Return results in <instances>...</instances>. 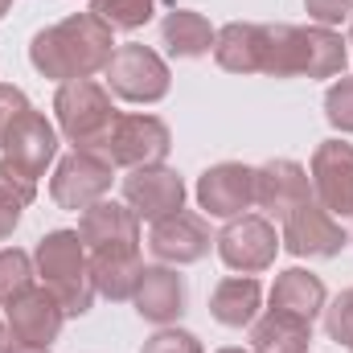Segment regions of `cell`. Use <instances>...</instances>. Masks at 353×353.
<instances>
[{"mask_svg": "<svg viewBox=\"0 0 353 353\" xmlns=\"http://www.w3.org/2000/svg\"><path fill=\"white\" fill-rule=\"evenodd\" d=\"M115 54V29L103 25L94 12H74L41 33H33L29 41V62L41 79L74 83V79H94L99 70H107Z\"/></svg>", "mask_w": 353, "mask_h": 353, "instance_id": "1", "label": "cell"}, {"mask_svg": "<svg viewBox=\"0 0 353 353\" xmlns=\"http://www.w3.org/2000/svg\"><path fill=\"white\" fill-rule=\"evenodd\" d=\"M33 267L41 283L58 296L66 316H87L94 304V279H90V251L83 247L79 230H50L33 251Z\"/></svg>", "mask_w": 353, "mask_h": 353, "instance_id": "2", "label": "cell"}, {"mask_svg": "<svg viewBox=\"0 0 353 353\" xmlns=\"http://www.w3.org/2000/svg\"><path fill=\"white\" fill-rule=\"evenodd\" d=\"M54 115H58V132L74 144V148H87L99 152V144L107 140L111 123H115V103H111V90L94 79H74V83H62L54 94Z\"/></svg>", "mask_w": 353, "mask_h": 353, "instance_id": "3", "label": "cell"}, {"mask_svg": "<svg viewBox=\"0 0 353 353\" xmlns=\"http://www.w3.org/2000/svg\"><path fill=\"white\" fill-rule=\"evenodd\" d=\"M169 148H173V136L165 119L148 111H128V115H115L107 140L99 144V157H107L115 169H144V165H165Z\"/></svg>", "mask_w": 353, "mask_h": 353, "instance_id": "4", "label": "cell"}, {"mask_svg": "<svg viewBox=\"0 0 353 353\" xmlns=\"http://www.w3.org/2000/svg\"><path fill=\"white\" fill-rule=\"evenodd\" d=\"M107 90L123 103H161L173 79H169V62L148 50V46H115L111 62H107Z\"/></svg>", "mask_w": 353, "mask_h": 353, "instance_id": "5", "label": "cell"}, {"mask_svg": "<svg viewBox=\"0 0 353 353\" xmlns=\"http://www.w3.org/2000/svg\"><path fill=\"white\" fill-rule=\"evenodd\" d=\"M111 181H115V165L107 157L74 148V152H66L58 161V169L50 176V197H54V205L83 214V210H90L94 201H103L111 193Z\"/></svg>", "mask_w": 353, "mask_h": 353, "instance_id": "6", "label": "cell"}, {"mask_svg": "<svg viewBox=\"0 0 353 353\" xmlns=\"http://www.w3.org/2000/svg\"><path fill=\"white\" fill-rule=\"evenodd\" d=\"M214 247L222 255V263L230 271H243V275H255L267 271L279 255V234L275 226L267 222L263 214H239L230 218L218 234H214Z\"/></svg>", "mask_w": 353, "mask_h": 353, "instance_id": "7", "label": "cell"}, {"mask_svg": "<svg viewBox=\"0 0 353 353\" xmlns=\"http://www.w3.org/2000/svg\"><path fill=\"white\" fill-rule=\"evenodd\" d=\"M345 243H350V234H345L341 218H333L316 197L296 205L283 218L279 247H288L296 259H337L345 251Z\"/></svg>", "mask_w": 353, "mask_h": 353, "instance_id": "8", "label": "cell"}, {"mask_svg": "<svg viewBox=\"0 0 353 353\" xmlns=\"http://www.w3.org/2000/svg\"><path fill=\"white\" fill-rule=\"evenodd\" d=\"M4 325L12 333V350H50L66 325V308L58 304V296L41 283V288H29L21 300H12L4 308Z\"/></svg>", "mask_w": 353, "mask_h": 353, "instance_id": "9", "label": "cell"}, {"mask_svg": "<svg viewBox=\"0 0 353 353\" xmlns=\"http://www.w3.org/2000/svg\"><path fill=\"white\" fill-rule=\"evenodd\" d=\"M185 181L169 165H144V169H128L123 176V201L136 210V218L144 222H161L169 214L185 210Z\"/></svg>", "mask_w": 353, "mask_h": 353, "instance_id": "10", "label": "cell"}, {"mask_svg": "<svg viewBox=\"0 0 353 353\" xmlns=\"http://www.w3.org/2000/svg\"><path fill=\"white\" fill-rule=\"evenodd\" d=\"M197 205L210 218H222V222L247 214L255 205V169L239 165V161L210 165L205 173L197 176Z\"/></svg>", "mask_w": 353, "mask_h": 353, "instance_id": "11", "label": "cell"}, {"mask_svg": "<svg viewBox=\"0 0 353 353\" xmlns=\"http://www.w3.org/2000/svg\"><path fill=\"white\" fill-rule=\"evenodd\" d=\"M308 176H312V197L333 218H353V144L345 140L316 144Z\"/></svg>", "mask_w": 353, "mask_h": 353, "instance_id": "12", "label": "cell"}, {"mask_svg": "<svg viewBox=\"0 0 353 353\" xmlns=\"http://www.w3.org/2000/svg\"><path fill=\"white\" fill-rule=\"evenodd\" d=\"M148 247L152 255L161 259L165 267H189V263H201L214 247V234L205 226L201 214H169L161 222H152V234H148Z\"/></svg>", "mask_w": 353, "mask_h": 353, "instance_id": "13", "label": "cell"}, {"mask_svg": "<svg viewBox=\"0 0 353 353\" xmlns=\"http://www.w3.org/2000/svg\"><path fill=\"white\" fill-rule=\"evenodd\" d=\"M4 161H12L17 169H25L29 176H46V169L58 161V128L41 115V111H21L17 123L8 128V136L0 140Z\"/></svg>", "mask_w": 353, "mask_h": 353, "instance_id": "14", "label": "cell"}, {"mask_svg": "<svg viewBox=\"0 0 353 353\" xmlns=\"http://www.w3.org/2000/svg\"><path fill=\"white\" fill-rule=\"evenodd\" d=\"M304 201H312V176H308L304 165L279 157V161H267V165L255 169V205L263 214L283 222Z\"/></svg>", "mask_w": 353, "mask_h": 353, "instance_id": "15", "label": "cell"}, {"mask_svg": "<svg viewBox=\"0 0 353 353\" xmlns=\"http://www.w3.org/2000/svg\"><path fill=\"white\" fill-rule=\"evenodd\" d=\"M79 239L87 251H111V247H140V218L123 201H94L79 218Z\"/></svg>", "mask_w": 353, "mask_h": 353, "instance_id": "16", "label": "cell"}, {"mask_svg": "<svg viewBox=\"0 0 353 353\" xmlns=\"http://www.w3.org/2000/svg\"><path fill=\"white\" fill-rule=\"evenodd\" d=\"M132 304H136V312H140L148 325H161V329H165V325H173L176 316L185 312V279L165 263L144 267Z\"/></svg>", "mask_w": 353, "mask_h": 353, "instance_id": "17", "label": "cell"}, {"mask_svg": "<svg viewBox=\"0 0 353 353\" xmlns=\"http://www.w3.org/2000/svg\"><path fill=\"white\" fill-rule=\"evenodd\" d=\"M144 275L140 263V247H111V251H90V279H94V296L123 304L136 296V283Z\"/></svg>", "mask_w": 353, "mask_h": 353, "instance_id": "18", "label": "cell"}, {"mask_svg": "<svg viewBox=\"0 0 353 353\" xmlns=\"http://www.w3.org/2000/svg\"><path fill=\"white\" fill-rule=\"evenodd\" d=\"M271 308L275 312H288V316H300V321H316L329 304V292H325V279L304 271V267H288L275 275L271 283Z\"/></svg>", "mask_w": 353, "mask_h": 353, "instance_id": "19", "label": "cell"}, {"mask_svg": "<svg viewBox=\"0 0 353 353\" xmlns=\"http://www.w3.org/2000/svg\"><path fill=\"white\" fill-rule=\"evenodd\" d=\"M259 74L271 79L304 74V25H259Z\"/></svg>", "mask_w": 353, "mask_h": 353, "instance_id": "20", "label": "cell"}, {"mask_svg": "<svg viewBox=\"0 0 353 353\" xmlns=\"http://www.w3.org/2000/svg\"><path fill=\"white\" fill-rule=\"evenodd\" d=\"M259 304H263V288L255 275H230L214 288L210 296V316L226 329H247L255 325L259 316Z\"/></svg>", "mask_w": 353, "mask_h": 353, "instance_id": "21", "label": "cell"}, {"mask_svg": "<svg viewBox=\"0 0 353 353\" xmlns=\"http://www.w3.org/2000/svg\"><path fill=\"white\" fill-rule=\"evenodd\" d=\"M214 37H218V29L201 12H193V8H173L161 21V41L181 62H197V58L214 54Z\"/></svg>", "mask_w": 353, "mask_h": 353, "instance_id": "22", "label": "cell"}, {"mask_svg": "<svg viewBox=\"0 0 353 353\" xmlns=\"http://www.w3.org/2000/svg\"><path fill=\"white\" fill-rule=\"evenodd\" d=\"M308 345H312V321L267 308L251 325V350L255 353H308Z\"/></svg>", "mask_w": 353, "mask_h": 353, "instance_id": "23", "label": "cell"}, {"mask_svg": "<svg viewBox=\"0 0 353 353\" xmlns=\"http://www.w3.org/2000/svg\"><path fill=\"white\" fill-rule=\"evenodd\" d=\"M214 62L226 74H259V25L230 21L214 37Z\"/></svg>", "mask_w": 353, "mask_h": 353, "instance_id": "24", "label": "cell"}, {"mask_svg": "<svg viewBox=\"0 0 353 353\" xmlns=\"http://www.w3.org/2000/svg\"><path fill=\"white\" fill-rule=\"evenodd\" d=\"M350 41L325 25H304V74L300 79H337L350 62Z\"/></svg>", "mask_w": 353, "mask_h": 353, "instance_id": "25", "label": "cell"}, {"mask_svg": "<svg viewBox=\"0 0 353 353\" xmlns=\"http://www.w3.org/2000/svg\"><path fill=\"white\" fill-rule=\"evenodd\" d=\"M90 12L103 25H111L115 33H136L152 21L157 0H90Z\"/></svg>", "mask_w": 353, "mask_h": 353, "instance_id": "26", "label": "cell"}, {"mask_svg": "<svg viewBox=\"0 0 353 353\" xmlns=\"http://www.w3.org/2000/svg\"><path fill=\"white\" fill-rule=\"evenodd\" d=\"M37 279V267L33 259L21 251V247H4L0 251V304L8 308L12 300H21Z\"/></svg>", "mask_w": 353, "mask_h": 353, "instance_id": "27", "label": "cell"}, {"mask_svg": "<svg viewBox=\"0 0 353 353\" xmlns=\"http://www.w3.org/2000/svg\"><path fill=\"white\" fill-rule=\"evenodd\" d=\"M325 119H329L337 132L353 136V79L341 74L333 87L325 90Z\"/></svg>", "mask_w": 353, "mask_h": 353, "instance_id": "28", "label": "cell"}, {"mask_svg": "<svg viewBox=\"0 0 353 353\" xmlns=\"http://www.w3.org/2000/svg\"><path fill=\"white\" fill-rule=\"evenodd\" d=\"M325 333L337 345H353V288H345L333 304H325Z\"/></svg>", "mask_w": 353, "mask_h": 353, "instance_id": "29", "label": "cell"}, {"mask_svg": "<svg viewBox=\"0 0 353 353\" xmlns=\"http://www.w3.org/2000/svg\"><path fill=\"white\" fill-rule=\"evenodd\" d=\"M140 353H205V350H201V341H197L189 329H173V325H165V329H157V333L144 341V350Z\"/></svg>", "mask_w": 353, "mask_h": 353, "instance_id": "30", "label": "cell"}, {"mask_svg": "<svg viewBox=\"0 0 353 353\" xmlns=\"http://www.w3.org/2000/svg\"><path fill=\"white\" fill-rule=\"evenodd\" d=\"M0 193H8V197L21 201V205H33V197H37V176H29L25 169H17L12 161L0 157Z\"/></svg>", "mask_w": 353, "mask_h": 353, "instance_id": "31", "label": "cell"}, {"mask_svg": "<svg viewBox=\"0 0 353 353\" xmlns=\"http://www.w3.org/2000/svg\"><path fill=\"white\" fill-rule=\"evenodd\" d=\"M304 12H308L312 25L333 29V25H341V21L353 17V0H304Z\"/></svg>", "mask_w": 353, "mask_h": 353, "instance_id": "32", "label": "cell"}, {"mask_svg": "<svg viewBox=\"0 0 353 353\" xmlns=\"http://www.w3.org/2000/svg\"><path fill=\"white\" fill-rule=\"evenodd\" d=\"M29 107H33V103L25 99V90L12 87V83H0V140L8 136V128L17 123V115L29 111Z\"/></svg>", "mask_w": 353, "mask_h": 353, "instance_id": "33", "label": "cell"}, {"mask_svg": "<svg viewBox=\"0 0 353 353\" xmlns=\"http://www.w3.org/2000/svg\"><path fill=\"white\" fill-rule=\"evenodd\" d=\"M21 210H25L21 201H12L8 193H0V243L12 239V230L21 226Z\"/></svg>", "mask_w": 353, "mask_h": 353, "instance_id": "34", "label": "cell"}, {"mask_svg": "<svg viewBox=\"0 0 353 353\" xmlns=\"http://www.w3.org/2000/svg\"><path fill=\"white\" fill-rule=\"evenodd\" d=\"M0 353H12V333H8L4 321H0Z\"/></svg>", "mask_w": 353, "mask_h": 353, "instance_id": "35", "label": "cell"}, {"mask_svg": "<svg viewBox=\"0 0 353 353\" xmlns=\"http://www.w3.org/2000/svg\"><path fill=\"white\" fill-rule=\"evenodd\" d=\"M218 353H255V350H239V345H226V350H218Z\"/></svg>", "mask_w": 353, "mask_h": 353, "instance_id": "36", "label": "cell"}, {"mask_svg": "<svg viewBox=\"0 0 353 353\" xmlns=\"http://www.w3.org/2000/svg\"><path fill=\"white\" fill-rule=\"evenodd\" d=\"M12 8V0H0V21H4V12Z\"/></svg>", "mask_w": 353, "mask_h": 353, "instance_id": "37", "label": "cell"}, {"mask_svg": "<svg viewBox=\"0 0 353 353\" xmlns=\"http://www.w3.org/2000/svg\"><path fill=\"white\" fill-rule=\"evenodd\" d=\"M12 353H50V350H21V345H17Z\"/></svg>", "mask_w": 353, "mask_h": 353, "instance_id": "38", "label": "cell"}, {"mask_svg": "<svg viewBox=\"0 0 353 353\" xmlns=\"http://www.w3.org/2000/svg\"><path fill=\"white\" fill-rule=\"evenodd\" d=\"M350 46H353V29H350Z\"/></svg>", "mask_w": 353, "mask_h": 353, "instance_id": "39", "label": "cell"}, {"mask_svg": "<svg viewBox=\"0 0 353 353\" xmlns=\"http://www.w3.org/2000/svg\"><path fill=\"white\" fill-rule=\"evenodd\" d=\"M350 353H353V345H350Z\"/></svg>", "mask_w": 353, "mask_h": 353, "instance_id": "40", "label": "cell"}, {"mask_svg": "<svg viewBox=\"0 0 353 353\" xmlns=\"http://www.w3.org/2000/svg\"><path fill=\"white\" fill-rule=\"evenodd\" d=\"M350 243H353V239H350Z\"/></svg>", "mask_w": 353, "mask_h": 353, "instance_id": "41", "label": "cell"}]
</instances>
